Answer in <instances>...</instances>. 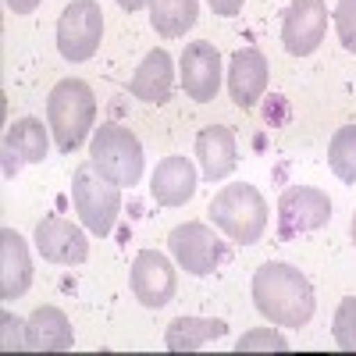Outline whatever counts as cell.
<instances>
[{
    "label": "cell",
    "mask_w": 356,
    "mask_h": 356,
    "mask_svg": "<svg viewBox=\"0 0 356 356\" xmlns=\"http://www.w3.org/2000/svg\"><path fill=\"white\" fill-rule=\"evenodd\" d=\"M332 218V196L314 186H292L278 196V239H296L300 232H317Z\"/></svg>",
    "instance_id": "8"
},
{
    "label": "cell",
    "mask_w": 356,
    "mask_h": 356,
    "mask_svg": "<svg viewBox=\"0 0 356 356\" xmlns=\"http://www.w3.org/2000/svg\"><path fill=\"white\" fill-rule=\"evenodd\" d=\"M36 250L50 264H72L75 267V264H86L89 239L75 221H68L61 214H50L36 225Z\"/></svg>",
    "instance_id": "12"
},
{
    "label": "cell",
    "mask_w": 356,
    "mask_h": 356,
    "mask_svg": "<svg viewBox=\"0 0 356 356\" xmlns=\"http://www.w3.org/2000/svg\"><path fill=\"white\" fill-rule=\"evenodd\" d=\"M328 168L339 182L356 186V125H342L328 143Z\"/></svg>",
    "instance_id": "22"
},
{
    "label": "cell",
    "mask_w": 356,
    "mask_h": 356,
    "mask_svg": "<svg viewBox=\"0 0 356 356\" xmlns=\"http://www.w3.org/2000/svg\"><path fill=\"white\" fill-rule=\"evenodd\" d=\"M285 349H289V342L271 328H253L235 342V353H285Z\"/></svg>",
    "instance_id": "24"
},
{
    "label": "cell",
    "mask_w": 356,
    "mask_h": 356,
    "mask_svg": "<svg viewBox=\"0 0 356 356\" xmlns=\"http://www.w3.org/2000/svg\"><path fill=\"white\" fill-rule=\"evenodd\" d=\"M33 285V260L29 246L15 228H0V300H22Z\"/></svg>",
    "instance_id": "14"
},
{
    "label": "cell",
    "mask_w": 356,
    "mask_h": 356,
    "mask_svg": "<svg viewBox=\"0 0 356 356\" xmlns=\"http://www.w3.org/2000/svg\"><path fill=\"white\" fill-rule=\"evenodd\" d=\"M207 4H211V11H214V15L232 18V15H239V11H243L246 0H207Z\"/></svg>",
    "instance_id": "27"
},
{
    "label": "cell",
    "mask_w": 356,
    "mask_h": 356,
    "mask_svg": "<svg viewBox=\"0 0 356 356\" xmlns=\"http://www.w3.org/2000/svg\"><path fill=\"white\" fill-rule=\"evenodd\" d=\"M150 193L161 207H182L196 193V168L186 157H164L154 171Z\"/></svg>",
    "instance_id": "19"
},
{
    "label": "cell",
    "mask_w": 356,
    "mask_h": 356,
    "mask_svg": "<svg viewBox=\"0 0 356 356\" xmlns=\"http://www.w3.org/2000/svg\"><path fill=\"white\" fill-rule=\"evenodd\" d=\"M146 4H150V0H118V8H122V11H139V8H146Z\"/></svg>",
    "instance_id": "29"
},
{
    "label": "cell",
    "mask_w": 356,
    "mask_h": 356,
    "mask_svg": "<svg viewBox=\"0 0 356 356\" xmlns=\"http://www.w3.org/2000/svg\"><path fill=\"white\" fill-rule=\"evenodd\" d=\"M75 346L72 321L57 307H36L25 321V349L33 353H65Z\"/></svg>",
    "instance_id": "16"
},
{
    "label": "cell",
    "mask_w": 356,
    "mask_h": 356,
    "mask_svg": "<svg viewBox=\"0 0 356 356\" xmlns=\"http://www.w3.org/2000/svg\"><path fill=\"white\" fill-rule=\"evenodd\" d=\"M0 324H4V342L0 346H4L8 353L11 349H25V328L15 321V314H0Z\"/></svg>",
    "instance_id": "26"
},
{
    "label": "cell",
    "mask_w": 356,
    "mask_h": 356,
    "mask_svg": "<svg viewBox=\"0 0 356 356\" xmlns=\"http://www.w3.org/2000/svg\"><path fill=\"white\" fill-rule=\"evenodd\" d=\"M196 157L207 182H221L235 171V136L225 125H207L196 136Z\"/></svg>",
    "instance_id": "17"
},
{
    "label": "cell",
    "mask_w": 356,
    "mask_h": 356,
    "mask_svg": "<svg viewBox=\"0 0 356 356\" xmlns=\"http://www.w3.org/2000/svg\"><path fill=\"white\" fill-rule=\"evenodd\" d=\"M353 243H356V214H353Z\"/></svg>",
    "instance_id": "30"
},
{
    "label": "cell",
    "mask_w": 356,
    "mask_h": 356,
    "mask_svg": "<svg viewBox=\"0 0 356 356\" xmlns=\"http://www.w3.org/2000/svg\"><path fill=\"white\" fill-rule=\"evenodd\" d=\"M207 214H211L214 228H221L232 243L253 246L260 243V235L267 228V200L250 182H232L211 200Z\"/></svg>",
    "instance_id": "3"
},
{
    "label": "cell",
    "mask_w": 356,
    "mask_h": 356,
    "mask_svg": "<svg viewBox=\"0 0 356 356\" xmlns=\"http://www.w3.org/2000/svg\"><path fill=\"white\" fill-rule=\"evenodd\" d=\"M332 335L339 342V349L356 353V296H346L335 310V324H332Z\"/></svg>",
    "instance_id": "23"
},
{
    "label": "cell",
    "mask_w": 356,
    "mask_h": 356,
    "mask_svg": "<svg viewBox=\"0 0 356 356\" xmlns=\"http://www.w3.org/2000/svg\"><path fill=\"white\" fill-rule=\"evenodd\" d=\"M228 332V321L221 317H175L164 332V346L171 353H196L207 342H214Z\"/></svg>",
    "instance_id": "20"
},
{
    "label": "cell",
    "mask_w": 356,
    "mask_h": 356,
    "mask_svg": "<svg viewBox=\"0 0 356 356\" xmlns=\"http://www.w3.org/2000/svg\"><path fill=\"white\" fill-rule=\"evenodd\" d=\"M168 250L178 260V267H182L186 275H196V278H207L225 260V246L218 239V232L207 228L203 221L175 225L168 232Z\"/></svg>",
    "instance_id": "7"
},
{
    "label": "cell",
    "mask_w": 356,
    "mask_h": 356,
    "mask_svg": "<svg viewBox=\"0 0 356 356\" xmlns=\"http://www.w3.org/2000/svg\"><path fill=\"white\" fill-rule=\"evenodd\" d=\"M132 292L146 310H161L175 300V267L161 250H143L132 260Z\"/></svg>",
    "instance_id": "11"
},
{
    "label": "cell",
    "mask_w": 356,
    "mask_h": 356,
    "mask_svg": "<svg viewBox=\"0 0 356 356\" xmlns=\"http://www.w3.org/2000/svg\"><path fill=\"white\" fill-rule=\"evenodd\" d=\"M8 4V11H15V15H33L36 8H40V0H4Z\"/></svg>",
    "instance_id": "28"
},
{
    "label": "cell",
    "mask_w": 356,
    "mask_h": 356,
    "mask_svg": "<svg viewBox=\"0 0 356 356\" xmlns=\"http://www.w3.org/2000/svg\"><path fill=\"white\" fill-rule=\"evenodd\" d=\"M335 33H339V43L356 54V0H339L335 4Z\"/></svg>",
    "instance_id": "25"
},
{
    "label": "cell",
    "mask_w": 356,
    "mask_h": 356,
    "mask_svg": "<svg viewBox=\"0 0 356 356\" xmlns=\"http://www.w3.org/2000/svg\"><path fill=\"white\" fill-rule=\"evenodd\" d=\"M146 8H150V25L161 36L175 40V36H182L186 29L196 25L200 0H150Z\"/></svg>",
    "instance_id": "21"
},
{
    "label": "cell",
    "mask_w": 356,
    "mask_h": 356,
    "mask_svg": "<svg viewBox=\"0 0 356 356\" xmlns=\"http://www.w3.org/2000/svg\"><path fill=\"white\" fill-rule=\"evenodd\" d=\"M47 122L61 154H75L97 122V97L82 79H61L47 97Z\"/></svg>",
    "instance_id": "2"
},
{
    "label": "cell",
    "mask_w": 356,
    "mask_h": 356,
    "mask_svg": "<svg viewBox=\"0 0 356 356\" xmlns=\"http://www.w3.org/2000/svg\"><path fill=\"white\" fill-rule=\"evenodd\" d=\"M328 33V8L324 0H292L282 18V43L292 57H310Z\"/></svg>",
    "instance_id": "9"
},
{
    "label": "cell",
    "mask_w": 356,
    "mask_h": 356,
    "mask_svg": "<svg viewBox=\"0 0 356 356\" xmlns=\"http://www.w3.org/2000/svg\"><path fill=\"white\" fill-rule=\"evenodd\" d=\"M175 89V65L168 50H150L143 57L139 72L129 82V93L139 97L143 104H164Z\"/></svg>",
    "instance_id": "18"
},
{
    "label": "cell",
    "mask_w": 356,
    "mask_h": 356,
    "mask_svg": "<svg viewBox=\"0 0 356 356\" xmlns=\"http://www.w3.org/2000/svg\"><path fill=\"white\" fill-rule=\"evenodd\" d=\"M89 161H93L114 186H139L143 178V143L125 125H100L89 143Z\"/></svg>",
    "instance_id": "5"
},
{
    "label": "cell",
    "mask_w": 356,
    "mask_h": 356,
    "mask_svg": "<svg viewBox=\"0 0 356 356\" xmlns=\"http://www.w3.org/2000/svg\"><path fill=\"white\" fill-rule=\"evenodd\" d=\"M50 150V136L40 118H18L4 132V175H18L22 164H40Z\"/></svg>",
    "instance_id": "13"
},
{
    "label": "cell",
    "mask_w": 356,
    "mask_h": 356,
    "mask_svg": "<svg viewBox=\"0 0 356 356\" xmlns=\"http://www.w3.org/2000/svg\"><path fill=\"white\" fill-rule=\"evenodd\" d=\"M253 303L257 310L282 328H303L314 317V285L300 267H292L285 260H267L257 267L253 275Z\"/></svg>",
    "instance_id": "1"
},
{
    "label": "cell",
    "mask_w": 356,
    "mask_h": 356,
    "mask_svg": "<svg viewBox=\"0 0 356 356\" xmlns=\"http://www.w3.org/2000/svg\"><path fill=\"white\" fill-rule=\"evenodd\" d=\"M104 40V15L97 0H72L57 18V50L65 61H89Z\"/></svg>",
    "instance_id": "6"
},
{
    "label": "cell",
    "mask_w": 356,
    "mask_h": 356,
    "mask_svg": "<svg viewBox=\"0 0 356 356\" xmlns=\"http://www.w3.org/2000/svg\"><path fill=\"white\" fill-rule=\"evenodd\" d=\"M178 72H182V89L186 97L196 104H211L221 89V54L214 50V43L196 40L182 50L178 57Z\"/></svg>",
    "instance_id": "10"
},
{
    "label": "cell",
    "mask_w": 356,
    "mask_h": 356,
    "mask_svg": "<svg viewBox=\"0 0 356 356\" xmlns=\"http://www.w3.org/2000/svg\"><path fill=\"white\" fill-rule=\"evenodd\" d=\"M72 200H75V211L82 218V228H89L93 235H100V239L111 235L118 214H122V186H114L93 161L75 168Z\"/></svg>",
    "instance_id": "4"
},
{
    "label": "cell",
    "mask_w": 356,
    "mask_h": 356,
    "mask_svg": "<svg viewBox=\"0 0 356 356\" xmlns=\"http://www.w3.org/2000/svg\"><path fill=\"white\" fill-rule=\"evenodd\" d=\"M264 89H267V57L257 47H243L232 57V68H228V93L235 107H243V111L257 107Z\"/></svg>",
    "instance_id": "15"
}]
</instances>
